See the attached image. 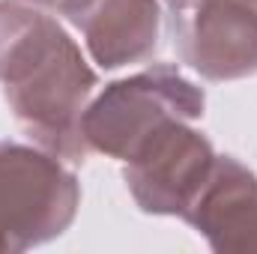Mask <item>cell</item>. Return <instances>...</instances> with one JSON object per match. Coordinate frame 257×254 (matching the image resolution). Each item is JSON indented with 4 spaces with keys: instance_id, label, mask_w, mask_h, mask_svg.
Returning <instances> with one entry per match:
<instances>
[{
    "instance_id": "obj_1",
    "label": "cell",
    "mask_w": 257,
    "mask_h": 254,
    "mask_svg": "<svg viewBox=\"0 0 257 254\" xmlns=\"http://www.w3.org/2000/svg\"><path fill=\"white\" fill-rule=\"evenodd\" d=\"M0 87L24 132L48 153L84 162V108L99 87L78 42L42 6L0 0Z\"/></svg>"
},
{
    "instance_id": "obj_2",
    "label": "cell",
    "mask_w": 257,
    "mask_h": 254,
    "mask_svg": "<svg viewBox=\"0 0 257 254\" xmlns=\"http://www.w3.org/2000/svg\"><path fill=\"white\" fill-rule=\"evenodd\" d=\"M81 206V183L39 144L0 141V254L63 236Z\"/></svg>"
},
{
    "instance_id": "obj_3",
    "label": "cell",
    "mask_w": 257,
    "mask_h": 254,
    "mask_svg": "<svg viewBox=\"0 0 257 254\" xmlns=\"http://www.w3.org/2000/svg\"><path fill=\"white\" fill-rule=\"evenodd\" d=\"M203 90L177 66L156 63L128 78L111 81L81 117L84 144L96 153L126 162L135 147L168 120H200Z\"/></svg>"
},
{
    "instance_id": "obj_4",
    "label": "cell",
    "mask_w": 257,
    "mask_h": 254,
    "mask_svg": "<svg viewBox=\"0 0 257 254\" xmlns=\"http://www.w3.org/2000/svg\"><path fill=\"white\" fill-rule=\"evenodd\" d=\"M215 147L192 120H168L153 129L128 156L123 180L147 215L186 218L215 168Z\"/></svg>"
},
{
    "instance_id": "obj_5",
    "label": "cell",
    "mask_w": 257,
    "mask_h": 254,
    "mask_svg": "<svg viewBox=\"0 0 257 254\" xmlns=\"http://www.w3.org/2000/svg\"><path fill=\"white\" fill-rule=\"evenodd\" d=\"M57 12L84 36L93 63L102 69L141 63L159 48V0H60Z\"/></svg>"
},
{
    "instance_id": "obj_6",
    "label": "cell",
    "mask_w": 257,
    "mask_h": 254,
    "mask_svg": "<svg viewBox=\"0 0 257 254\" xmlns=\"http://www.w3.org/2000/svg\"><path fill=\"white\" fill-rule=\"evenodd\" d=\"M183 221L218 254L257 251V174L233 156H218Z\"/></svg>"
},
{
    "instance_id": "obj_7",
    "label": "cell",
    "mask_w": 257,
    "mask_h": 254,
    "mask_svg": "<svg viewBox=\"0 0 257 254\" xmlns=\"http://www.w3.org/2000/svg\"><path fill=\"white\" fill-rule=\"evenodd\" d=\"M197 3H200V0H165V6L174 12V18H177V15H186V12H192Z\"/></svg>"
},
{
    "instance_id": "obj_8",
    "label": "cell",
    "mask_w": 257,
    "mask_h": 254,
    "mask_svg": "<svg viewBox=\"0 0 257 254\" xmlns=\"http://www.w3.org/2000/svg\"><path fill=\"white\" fill-rule=\"evenodd\" d=\"M227 6H233L236 12H242V15H251L257 21V0H224Z\"/></svg>"
},
{
    "instance_id": "obj_9",
    "label": "cell",
    "mask_w": 257,
    "mask_h": 254,
    "mask_svg": "<svg viewBox=\"0 0 257 254\" xmlns=\"http://www.w3.org/2000/svg\"><path fill=\"white\" fill-rule=\"evenodd\" d=\"M24 3H33V6H42V9H57L60 0H24Z\"/></svg>"
}]
</instances>
